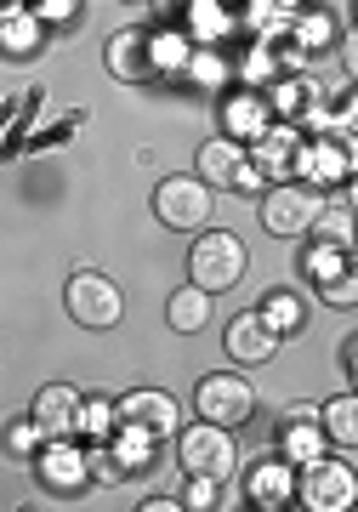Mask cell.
Masks as SVG:
<instances>
[{
	"label": "cell",
	"instance_id": "7402d4cb",
	"mask_svg": "<svg viewBox=\"0 0 358 512\" xmlns=\"http://www.w3.org/2000/svg\"><path fill=\"white\" fill-rule=\"evenodd\" d=\"M319 421L336 450H358V387L353 393H336L330 404H319Z\"/></svg>",
	"mask_w": 358,
	"mask_h": 512
},
{
	"label": "cell",
	"instance_id": "ac0fdd59",
	"mask_svg": "<svg viewBox=\"0 0 358 512\" xmlns=\"http://www.w3.org/2000/svg\"><path fill=\"white\" fill-rule=\"evenodd\" d=\"M279 456L296 461V467L330 456V433H324V421L319 416H285L279 421Z\"/></svg>",
	"mask_w": 358,
	"mask_h": 512
},
{
	"label": "cell",
	"instance_id": "f35d334b",
	"mask_svg": "<svg viewBox=\"0 0 358 512\" xmlns=\"http://www.w3.org/2000/svg\"><path fill=\"white\" fill-rule=\"evenodd\" d=\"M341 131H347V137H358V92L341 103Z\"/></svg>",
	"mask_w": 358,
	"mask_h": 512
},
{
	"label": "cell",
	"instance_id": "2e32d148",
	"mask_svg": "<svg viewBox=\"0 0 358 512\" xmlns=\"http://www.w3.org/2000/svg\"><path fill=\"white\" fill-rule=\"evenodd\" d=\"M273 120H279V114H273L268 92H256V86H245V92H233L228 103H222V131L239 137V143H256Z\"/></svg>",
	"mask_w": 358,
	"mask_h": 512
},
{
	"label": "cell",
	"instance_id": "6da1fadb",
	"mask_svg": "<svg viewBox=\"0 0 358 512\" xmlns=\"http://www.w3.org/2000/svg\"><path fill=\"white\" fill-rule=\"evenodd\" d=\"M177 467L188 478H233L239 467V444H233V427L199 416L194 427L177 433Z\"/></svg>",
	"mask_w": 358,
	"mask_h": 512
},
{
	"label": "cell",
	"instance_id": "83f0119b",
	"mask_svg": "<svg viewBox=\"0 0 358 512\" xmlns=\"http://www.w3.org/2000/svg\"><path fill=\"white\" fill-rule=\"evenodd\" d=\"M228 74H233V63H228V57L216 52V46H199V52H194V63H188V86H199V92H216V86H222Z\"/></svg>",
	"mask_w": 358,
	"mask_h": 512
},
{
	"label": "cell",
	"instance_id": "f546056e",
	"mask_svg": "<svg viewBox=\"0 0 358 512\" xmlns=\"http://www.w3.org/2000/svg\"><path fill=\"white\" fill-rule=\"evenodd\" d=\"M40 450H46V427H40V421L23 410V416L6 427V456L23 461V456H40Z\"/></svg>",
	"mask_w": 358,
	"mask_h": 512
},
{
	"label": "cell",
	"instance_id": "ba28073f",
	"mask_svg": "<svg viewBox=\"0 0 358 512\" xmlns=\"http://www.w3.org/2000/svg\"><path fill=\"white\" fill-rule=\"evenodd\" d=\"M120 427H137L148 439H177L182 433V404L160 387H137L120 399Z\"/></svg>",
	"mask_w": 358,
	"mask_h": 512
},
{
	"label": "cell",
	"instance_id": "9a60e30c",
	"mask_svg": "<svg viewBox=\"0 0 358 512\" xmlns=\"http://www.w3.org/2000/svg\"><path fill=\"white\" fill-rule=\"evenodd\" d=\"M245 165H251V148L222 131V137H211V143H199L194 171H199L211 188H239V171H245Z\"/></svg>",
	"mask_w": 358,
	"mask_h": 512
},
{
	"label": "cell",
	"instance_id": "ab89813d",
	"mask_svg": "<svg viewBox=\"0 0 358 512\" xmlns=\"http://www.w3.org/2000/svg\"><path fill=\"white\" fill-rule=\"evenodd\" d=\"M154 6H160L165 18H171V12H188V6H194V0H154Z\"/></svg>",
	"mask_w": 358,
	"mask_h": 512
},
{
	"label": "cell",
	"instance_id": "836d02e7",
	"mask_svg": "<svg viewBox=\"0 0 358 512\" xmlns=\"http://www.w3.org/2000/svg\"><path fill=\"white\" fill-rule=\"evenodd\" d=\"M262 183H273L268 171H262V165H245V171H239V188H233V194H245V200H262Z\"/></svg>",
	"mask_w": 358,
	"mask_h": 512
},
{
	"label": "cell",
	"instance_id": "8fae6325",
	"mask_svg": "<svg viewBox=\"0 0 358 512\" xmlns=\"http://www.w3.org/2000/svg\"><path fill=\"white\" fill-rule=\"evenodd\" d=\"M103 63L114 80H160V69H154V29H120L103 46Z\"/></svg>",
	"mask_w": 358,
	"mask_h": 512
},
{
	"label": "cell",
	"instance_id": "d590c367",
	"mask_svg": "<svg viewBox=\"0 0 358 512\" xmlns=\"http://www.w3.org/2000/svg\"><path fill=\"white\" fill-rule=\"evenodd\" d=\"M35 12L46 23H69L74 18V0H35Z\"/></svg>",
	"mask_w": 358,
	"mask_h": 512
},
{
	"label": "cell",
	"instance_id": "8d00e7d4",
	"mask_svg": "<svg viewBox=\"0 0 358 512\" xmlns=\"http://www.w3.org/2000/svg\"><path fill=\"white\" fill-rule=\"evenodd\" d=\"M341 370H347V376H353V387H358V336H347V342H341Z\"/></svg>",
	"mask_w": 358,
	"mask_h": 512
},
{
	"label": "cell",
	"instance_id": "9c48e42d",
	"mask_svg": "<svg viewBox=\"0 0 358 512\" xmlns=\"http://www.w3.org/2000/svg\"><path fill=\"white\" fill-rule=\"evenodd\" d=\"M279 330L262 319V308H245V313H233L228 330H222V348H228L233 365H268L273 353H279Z\"/></svg>",
	"mask_w": 358,
	"mask_h": 512
},
{
	"label": "cell",
	"instance_id": "d6a6232c",
	"mask_svg": "<svg viewBox=\"0 0 358 512\" xmlns=\"http://www.w3.org/2000/svg\"><path fill=\"white\" fill-rule=\"evenodd\" d=\"M182 501H188L194 512L222 507V478H188V484H182Z\"/></svg>",
	"mask_w": 358,
	"mask_h": 512
},
{
	"label": "cell",
	"instance_id": "cb8c5ba5",
	"mask_svg": "<svg viewBox=\"0 0 358 512\" xmlns=\"http://www.w3.org/2000/svg\"><path fill=\"white\" fill-rule=\"evenodd\" d=\"M256 308H262V319H268L279 336H296V330L307 325V302H302L296 291H268Z\"/></svg>",
	"mask_w": 358,
	"mask_h": 512
},
{
	"label": "cell",
	"instance_id": "52a82bcc",
	"mask_svg": "<svg viewBox=\"0 0 358 512\" xmlns=\"http://www.w3.org/2000/svg\"><path fill=\"white\" fill-rule=\"evenodd\" d=\"M194 410L205 421H222V427H245L256 416V387L245 370H216L194 387Z\"/></svg>",
	"mask_w": 358,
	"mask_h": 512
},
{
	"label": "cell",
	"instance_id": "d4e9b609",
	"mask_svg": "<svg viewBox=\"0 0 358 512\" xmlns=\"http://www.w3.org/2000/svg\"><path fill=\"white\" fill-rule=\"evenodd\" d=\"M268 103L279 120H296L302 109H319V86L313 80H279V86H268Z\"/></svg>",
	"mask_w": 358,
	"mask_h": 512
},
{
	"label": "cell",
	"instance_id": "d6986e66",
	"mask_svg": "<svg viewBox=\"0 0 358 512\" xmlns=\"http://www.w3.org/2000/svg\"><path fill=\"white\" fill-rule=\"evenodd\" d=\"M165 319H171V330H182V336H199V330L216 319V291H205V285H177L171 291V302H165Z\"/></svg>",
	"mask_w": 358,
	"mask_h": 512
},
{
	"label": "cell",
	"instance_id": "1f68e13d",
	"mask_svg": "<svg viewBox=\"0 0 358 512\" xmlns=\"http://www.w3.org/2000/svg\"><path fill=\"white\" fill-rule=\"evenodd\" d=\"M319 296L330 302V308H358V251L347 256V268H341L330 285H319Z\"/></svg>",
	"mask_w": 358,
	"mask_h": 512
},
{
	"label": "cell",
	"instance_id": "7a4b0ae2",
	"mask_svg": "<svg viewBox=\"0 0 358 512\" xmlns=\"http://www.w3.org/2000/svg\"><path fill=\"white\" fill-rule=\"evenodd\" d=\"M296 507H307V512H353L358 507L353 461L319 456V461H307V467H296Z\"/></svg>",
	"mask_w": 358,
	"mask_h": 512
},
{
	"label": "cell",
	"instance_id": "f1b7e54d",
	"mask_svg": "<svg viewBox=\"0 0 358 512\" xmlns=\"http://www.w3.org/2000/svg\"><path fill=\"white\" fill-rule=\"evenodd\" d=\"M307 239H324V245H341V251H353V245H358V217H353V211H336V205H324L319 228H313Z\"/></svg>",
	"mask_w": 358,
	"mask_h": 512
},
{
	"label": "cell",
	"instance_id": "4316f807",
	"mask_svg": "<svg viewBox=\"0 0 358 512\" xmlns=\"http://www.w3.org/2000/svg\"><path fill=\"white\" fill-rule=\"evenodd\" d=\"M347 256L353 251H341V245H324V239H307V251H302V274L313 279V285H330V279L347 268Z\"/></svg>",
	"mask_w": 358,
	"mask_h": 512
},
{
	"label": "cell",
	"instance_id": "44dd1931",
	"mask_svg": "<svg viewBox=\"0 0 358 512\" xmlns=\"http://www.w3.org/2000/svg\"><path fill=\"white\" fill-rule=\"evenodd\" d=\"M233 29H239L233 0H194V6H188V35H194V46H216V40H228Z\"/></svg>",
	"mask_w": 358,
	"mask_h": 512
},
{
	"label": "cell",
	"instance_id": "30bf717a",
	"mask_svg": "<svg viewBox=\"0 0 358 512\" xmlns=\"http://www.w3.org/2000/svg\"><path fill=\"white\" fill-rule=\"evenodd\" d=\"M80 404H86V393H80V387L46 382L35 399H29V416L46 427V439H74V433H80Z\"/></svg>",
	"mask_w": 358,
	"mask_h": 512
},
{
	"label": "cell",
	"instance_id": "60d3db41",
	"mask_svg": "<svg viewBox=\"0 0 358 512\" xmlns=\"http://www.w3.org/2000/svg\"><path fill=\"white\" fill-rule=\"evenodd\" d=\"M131 6H154V0H131Z\"/></svg>",
	"mask_w": 358,
	"mask_h": 512
},
{
	"label": "cell",
	"instance_id": "e575fe53",
	"mask_svg": "<svg viewBox=\"0 0 358 512\" xmlns=\"http://www.w3.org/2000/svg\"><path fill=\"white\" fill-rule=\"evenodd\" d=\"M336 52H341V69H347V80L358 86V23L347 29V35H341V46H336Z\"/></svg>",
	"mask_w": 358,
	"mask_h": 512
},
{
	"label": "cell",
	"instance_id": "603a6c76",
	"mask_svg": "<svg viewBox=\"0 0 358 512\" xmlns=\"http://www.w3.org/2000/svg\"><path fill=\"white\" fill-rule=\"evenodd\" d=\"M194 35L188 29H154V69H160V80L165 74H188V63H194Z\"/></svg>",
	"mask_w": 358,
	"mask_h": 512
},
{
	"label": "cell",
	"instance_id": "e0dca14e",
	"mask_svg": "<svg viewBox=\"0 0 358 512\" xmlns=\"http://www.w3.org/2000/svg\"><path fill=\"white\" fill-rule=\"evenodd\" d=\"M40 40H46V18L35 6H23V0H6L0 6V46H6V57H35Z\"/></svg>",
	"mask_w": 358,
	"mask_h": 512
},
{
	"label": "cell",
	"instance_id": "8992f818",
	"mask_svg": "<svg viewBox=\"0 0 358 512\" xmlns=\"http://www.w3.org/2000/svg\"><path fill=\"white\" fill-rule=\"evenodd\" d=\"M211 194L216 188L205 183V177H182V171H171V177H160V188H154V217L171 228V234H199L205 222H211Z\"/></svg>",
	"mask_w": 358,
	"mask_h": 512
},
{
	"label": "cell",
	"instance_id": "b9f144b4",
	"mask_svg": "<svg viewBox=\"0 0 358 512\" xmlns=\"http://www.w3.org/2000/svg\"><path fill=\"white\" fill-rule=\"evenodd\" d=\"M353 23H358V0H353Z\"/></svg>",
	"mask_w": 358,
	"mask_h": 512
},
{
	"label": "cell",
	"instance_id": "4fadbf2b",
	"mask_svg": "<svg viewBox=\"0 0 358 512\" xmlns=\"http://www.w3.org/2000/svg\"><path fill=\"white\" fill-rule=\"evenodd\" d=\"M35 467H40V484L46 490H80L91 478V450H80L74 439H46Z\"/></svg>",
	"mask_w": 358,
	"mask_h": 512
},
{
	"label": "cell",
	"instance_id": "277c9868",
	"mask_svg": "<svg viewBox=\"0 0 358 512\" xmlns=\"http://www.w3.org/2000/svg\"><path fill=\"white\" fill-rule=\"evenodd\" d=\"M245 262H251V256H245V239L228 234V228H205V234L194 239V251H188V279L222 296L245 279Z\"/></svg>",
	"mask_w": 358,
	"mask_h": 512
},
{
	"label": "cell",
	"instance_id": "3957f363",
	"mask_svg": "<svg viewBox=\"0 0 358 512\" xmlns=\"http://www.w3.org/2000/svg\"><path fill=\"white\" fill-rule=\"evenodd\" d=\"M256 211H262V228L273 239H307L324 217V194L313 183H273L256 200Z\"/></svg>",
	"mask_w": 358,
	"mask_h": 512
},
{
	"label": "cell",
	"instance_id": "5bb4252c",
	"mask_svg": "<svg viewBox=\"0 0 358 512\" xmlns=\"http://www.w3.org/2000/svg\"><path fill=\"white\" fill-rule=\"evenodd\" d=\"M302 143L307 137L290 126V120H273V126L251 143V160L268 171L273 183H290V171H296V160H302Z\"/></svg>",
	"mask_w": 358,
	"mask_h": 512
},
{
	"label": "cell",
	"instance_id": "484cf974",
	"mask_svg": "<svg viewBox=\"0 0 358 512\" xmlns=\"http://www.w3.org/2000/svg\"><path fill=\"white\" fill-rule=\"evenodd\" d=\"M80 433H86V439H108V433H120V399H108V393H86V404H80Z\"/></svg>",
	"mask_w": 358,
	"mask_h": 512
},
{
	"label": "cell",
	"instance_id": "7c38bea8",
	"mask_svg": "<svg viewBox=\"0 0 358 512\" xmlns=\"http://www.w3.org/2000/svg\"><path fill=\"white\" fill-rule=\"evenodd\" d=\"M245 501L262 512H279V507H296V461L273 456V461H256L245 473Z\"/></svg>",
	"mask_w": 358,
	"mask_h": 512
},
{
	"label": "cell",
	"instance_id": "ffe728a7",
	"mask_svg": "<svg viewBox=\"0 0 358 512\" xmlns=\"http://www.w3.org/2000/svg\"><path fill=\"white\" fill-rule=\"evenodd\" d=\"M290 46H296V52H324V46H341L336 12H324V6H302V12L290 18Z\"/></svg>",
	"mask_w": 358,
	"mask_h": 512
},
{
	"label": "cell",
	"instance_id": "4dcf8cb0",
	"mask_svg": "<svg viewBox=\"0 0 358 512\" xmlns=\"http://www.w3.org/2000/svg\"><path fill=\"white\" fill-rule=\"evenodd\" d=\"M154 444H160V439H148V433H137V427H120V439H114V461H120V473H143Z\"/></svg>",
	"mask_w": 358,
	"mask_h": 512
},
{
	"label": "cell",
	"instance_id": "74e56055",
	"mask_svg": "<svg viewBox=\"0 0 358 512\" xmlns=\"http://www.w3.org/2000/svg\"><path fill=\"white\" fill-rule=\"evenodd\" d=\"M182 507H188L182 495H177V501H171V495H148V501H143V512H182Z\"/></svg>",
	"mask_w": 358,
	"mask_h": 512
},
{
	"label": "cell",
	"instance_id": "5b68a950",
	"mask_svg": "<svg viewBox=\"0 0 358 512\" xmlns=\"http://www.w3.org/2000/svg\"><path fill=\"white\" fill-rule=\"evenodd\" d=\"M63 308H69V319H80V330H114L126 313V291L97 268H74L63 285Z\"/></svg>",
	"mask_w": 358,
	"mask_h": 512
}]
</instances>
